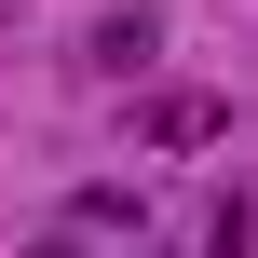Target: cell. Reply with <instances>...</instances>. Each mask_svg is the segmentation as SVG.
Returning <instances> with one entry per match:
<instances>
[{
  "mask_svg": "<svg viewBox=\"0 0 258 258\" xmlns=\"http://www.w3.org/2000/svg\"><path fill=\"white\" fill-rule=\"evenodd\" d=\"M150 54H163V14H95V41H82V68H95V82H136Z\"/></svg>",
  "mask_w": 258,
  "mask_h": 258,
  "instance_id": "1",
  "label": "cell"
},
{
  "mask_svg": "<svg viewBox=\"0 0 258 258\" xmlns=\"http://www.w3.org/2000/svg\"><path fill=\"white\" fill-rule=\"evenodd\" d=\"M218 122H231L218 95H150V136H177V150H190V136H218Z\"/></svg>",
  "mask_w": 258,
  "mask_h": 258,
  "instance_id": "2",
  "label": "cell"
},
{
  "mask_svg": "<svg viewBox=\"0 0 258 258\" xmlns=\"http://www.w3.org/2000/svg\"><path fill=\"white\" fill-rule=\"evenodd\" d=\"M27 258H82V231H41V245H27Z\"/></svg>",
  "mask_w": 258,
  "mask_h": 258,
  "instance_id": "3",
  "label": "cell"
}]
</instances>
